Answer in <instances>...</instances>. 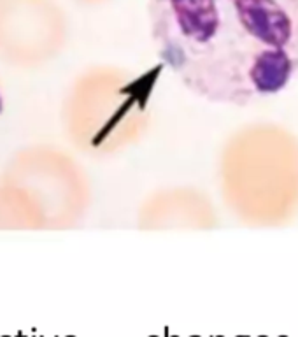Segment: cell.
Listing matches in <instances>:
<instances>
[{"instance_id": "cell-1", "label": "cell", "mask_w": 298, "mask_h": 337, "mask_svg": "<svg viewBox=\"0 0 298 337\" xmlns=\"http://www.w3.org/2000/svg\"><path fill=\"white\" fill-rule=\"evenodd\" d=\"M160 62L191 95L246 108L298 76V0H147Z\"/></svg>"}, {"instance_id": "cell-2", "label": "cell", "mask_w": 298, "mask_h": 337, "mask_svg": "<svg viewBox=\"0 0 298 337\" xmlns=\"http://www.w3.org/2000/svg\"><path fill=\"white\" fill-rule=\"evenodd\" d=\"M67 28L58 0H0V62L40 67L61 50Z\"/></svg>"}]
</instances>
